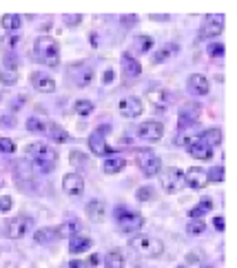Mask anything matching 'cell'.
I'll use <instances>...</instances> for the list:
<instances>
[{"label": "cell", "instance_id": "1", "mask_svg": "<svg viewBox=\"0 0 237 268\" xmlns=\"http://www.w3.org/2000/svg\"><path fill=\"white\" fill-rule=\"evenodd\" d=\"M25 155L33 162V169L40 171V173H51L56 169V162H58V153L56 149L51 146L42 144V142H33L25 149Z\"/></svg>", "mask_w": 237, "mask_h": 268}, {"label": "cell", "instance_id": "2", "mask_svg": "<svg viewBox=\"0 0 237 268\" xmlns=\"http://www.w3.org/2000/svg\"><path fill=\"white\" fill-rule=\"evenodd\" d=\"M33 49H36V58H38L42 64H47V66L60 64V47L51 36H40V38L36 40Z\"/></svg>", "mask_w": 237, "mask_h": 268}, {"label": "cell", "instance_id": "3", "mask_svg": "<svg viewBox=\"0 0 237 268\" xmlns=\"http://www.w3.org/2000/svg\"><path fill=\"white\" fill-rule=\"evenodd\" d=\"M131 248L136 251L138 255H142V257H160V255L164 253V244L157 240V237H151V235H136L131 237Z\"/></svg>", "mask_w": 237, "mask_h": 268}, {"label": "cell", "instance_id": "4", "mask_svg": "<svg viewBox=\"0 0 237 268\" xmlns=\"http://www.w3.org/2000/svg\"><path fill=\"white\" fill-rule=\"evenodd\" d=\"M115 222H118V228L122 230V233H136V230L144 226V217L140 215L138 211L124 209V206L115 209Z\"/></svg>", "mask_w": 237, "mask_h": 268}, {"label": "cell", "instance_id": "5", "mask_svg": "<svg viewBox=\"0 0 237 268\" xmlns=\"http://www.w3.org/2000/svg\"><path fill=\"white\" fill-rule=\"evenodd\" d=\"M136 162H138L140 171H142L147 178H153V175H157V173H160V169H162V160L153 153V151H149V149L138 151V153H136Z\"/></svg>", "mask_w": 237, "mask_h": 268}, {"label": "cell", "instance_id": "6", "mask_svg": "<svg viewBox=\"0 0 237 268\" xmlns=\"http://www.w3.org/2000/svg\"><path fill=\"white\" fill-rule=\"evenodd\" d=\"M33 228V219L29 215H16L11 217L7 222V226H5V235L9 237V240H20V237H25L29 230Z\"/></svg>", "mask_w": 237, "mask_h": 268}, {"label": "cell", "instance_id": "7", "mask_svg": "<svg viewBox=\"0 0 237 268\" xmlns=\"http://www.w3.org/2000/svg\"><path fill=\"white\" fill-rule=\"evenodd\" d=\"M199 115H202V107H199L197 102H184V105L180 107V120H178L180 131L184 133L186 129H191L199 120Z\"/></svg>", "mask_w": 237, "mask_h": 268}, {"label": "cell", "instance_id": "8", "mask_svg": "<svg viewBox=\"0 0 237 268\" xmlns=\"http://www.w3.org/2000/svg\"><path fill=\"white\" fill-rule=\"evenodd\" d=\"M184 171L175 169V166H168L166 171H164V178H162V186L166 193H178L184 188Z\"/></svg>", "mask_w": 237, "mask_h": 268}, {"label": "cell", "instance_id": "9", "mask_svg": "<svg viewBox=\"0 0 237 268\" xmlns=\"http://www.w3.org/2000/svg\"><path fill=\"white\" fill-rule=\"evenodd\" d=\"M224 31V16L222 14H209L199 27V38H215Z\"/></svg>", "mask_w": 237, "mask_h": 268}, {"label": "cell", "instance_id": "10", "mask_svg": "<svg viewBox=\"0 0 237 268\" xmlns=\"http://www.w3.org/2000/svg\"><path fill=\"white\" fill-rule=\"evenodd\" d=\"M138 133L142 140H149V142H157V140H162L164 136V124L157 120H149V122H142V124L138 126Z\"/></svg>", "mask_w": 237, "mask_h": 268}, {"label": "cell", "instance_id": "11", "mask_svg": "<svg viewBox=\"0 0 237 268\" xmlns=\"http://www.w3.org/2000/svg\"><path fill=\"white\" fill-rule=\"evenodd\" d=\"M62 191L71 197H80L84 193V178L80 173H66L62 178Z\"/></svg>", "mask_w": 237, "mask_h": 268}, {"label": "cell", "instance_id": "12", "mask_svg": "<svg viewBox=\"0 0 237 268\" xmlns=\"http://www.w3.org/2000/svg\"><path fill=\"white\" fill-rule=\"evenodd\" d=\"M107 131H109V126H100V129L89 138V146H91V151H93L95 155H111L113 153V149L107 144V140H105Z\"/></svg>", "mask_w": 237, "mask_h": 268}, {"label": "cell", "instance_id": "13", "mask_svg": "<svg viewBox=\"0 0 237 268\" xmlns=\"http://www.w3.org/2000/svg\"><path fill=\"white\" fill-rule=\"evenodd\" d=\"M118 109H120V113H122L124 118H140L142 111H144L142 102H140V97H136V95L122 97V100H120V105H118Z\"/></svg>", "mask_w": 237, "mask_h": 268}, {"label": "cell", "instance_id": "14", "mask_svg": "<svg viewBox=\"0 0 237 268\" xmlns=\"http://www.w3.org/2000/svg\"><path fill=\"white\" fill-rule=\"evenodd\" d=\"M184 182L191 188H195V191H202V188L209 184V180H206V173L199 166H191L184 173Z\"/></svg>", "mask_w": 237, "mask_h": 268}, {"label": "cell", "instance_id": "15", "mask_svg": "<svg viewBox=\"0 0 237 268\" xmlns=\"http://www.w3.org/2000/svg\"><path fill=\"white\" fill-rule=\"evenodd\" d=\"M31 84H33L36 91H40V93H53V91H56V82H53V78L45 76V73H40V71L31 73Z\"/></svg>", "mask_w": 237, "mask_h": 268}, {"label": "cell", "instance_id": "16", "mask_svg": "<svg viewBox=\"0 0 237 268\" xmlns=\"http://www.w3.org/2000/svg\"><path fill=\"white\" fill-rule=\"evenodd\" d=\"M87 217L95 224H102L107 219V204L102 199H91L87 204Z\"/></svg>", "mask_w": 237, "mask_h": 268}, {"label": "cell", "instance_id": "17", "mask_svg": "<svg viewBox=\"0 0 237 268\" xmlns=\"http://www.w3.org/2000/svg\"><path fill=\"white\" fill-rule=\"evenodd\" d=\"M188 89H191L195 95H209L211 84L206 80V76H202V73H193V76H188Z\"/></svg>", "mask_w": 237, "mask_h": 268}, {"label": "cell", "instance_id": "18", "mask_svg": "<svg viewBox=\"0 0 237 268\" xmlns=\"http://www.w3.org/2000/svg\"><path fill=\"white\" fill-rule=\"evenodd\" d=\"M120 62H122L124 78H129V80H133V78H138L140 73H142V66H140V62H138V60L131 56V53H122V58H120Z\"/></svg>", "mask_w": 237, "mask_h": 268}, {"label": "cell", "instance_id": "19", "mask_svg": "<svg viewBox=\"0 0 237 268\" xmlns=\"http://www.w3.org/2000/svg\"><path fill=\"white\" fill-rule=\"evenodd\" d=\"M93 78H95V73L87 64H78V71H74V82L78 84V87H89V84L93 82Z\"/></svg>", "mask_w": 237, "mask_h": 268}, {"label": "cell", "instance_id": "20", "mask_svg": "<svg viewBox=\"0 0 237 268\" xmlns=\"http://www.w3.org/2000/svg\"><path fill=\"white\" fill-rule=\"evenodd\" d=\"M188 153H191L195 160H211L213 157V149L206 142H202V140H195L191 146H188Z\"/></svg>", "mask_w": 237, "mask_h": 268}, {"label": "cell", "instance_id": "21", "mask_svg": "<svg viewBox=\"0 0 237 268\" xmlns=\"http://www.w3.org/2000/svg\"><path fill=\"white\" fill-rule=\"evenodd\" d=\"M91 246H93V242H91L89 237H84V235H74V237H71V242H69V253L80 255V253H87Z\"/></svg>", "mask_w": 237, "mask_h": 268}, {"label": "cell", "instance_id": "22", "mask_svg": "<svg viewBox=\"0 0 237 268\" xmlns=\"http://www.w3.org/2000/svg\"><path fill=\"white\" fill-rule=\"evenodd\" d=\"M149 100L155 105V109L164 111V109L168 107V102H171V93H168L166 89H157V91H151L149 93Z\"/></svg>", "mask_w": 237, "mask_h": 268}, {"label": "cell", "instance_id": "23", "mask_svg": "<svg viewBox=\"0 0 237 268\" xmlns=\"http://www.w3.org/2000/svg\"><path fill=\"white\" fill-rule=\"evenodd\" d=\"M126 166V160L122 155H111L109 157V160H105V173L107 175H115V173H120V171H122Z\"/></svg>", "mask_w": 237, "mask_h": 268}, {"label": "cell", "instance_id": "24", "mask_svg": "<svg viewBox=\"0 0 237 268\" xmlns=\"http://www.w3.org/2000/svg\"><path fill=\"white\" fill-rule=\"evenodd\" d=\"M45 133H49V138L53 140V142H58V144L69 142V133H66L60 124H56V122H49V124H47V131H45Z\"/></svg>", "mask_w": 237, "mask_h": 268}, {"label": "cell", "instance_id": "25", "mask_svg": "<svg viewBox=\"0 0 237 268\" xmlns=\"http://www.w3.org/2000/svg\"><path fill=\"white\" fill-rule=\"evenodd\" d=\"M33 240L38 242V244H51V242L60 240V237H58V230H56V228L47 226V228H40V230H36Z\"/></svg>", "mask_w": 237, "mask_h": 268}, {"label": "cell", "instance_id": "26", "mask_svg": "<svg viewBox=\"0 0 237 268\" xmlns=\"http://www.w3.org/2000/svg\"><path fill=\"white\" fill-rule=\"evenodd\" d=\"M105 266L107 268H124V255H122V251H118V248L109 251L107 257H105Z\"/></svg>", "mask_w": 237, "mask_h": 268}, {"label": "cell", "instance_id": "27", "mask_svg": "<svg viewBox=\"0 0 237 268\" xmlns=\"http://www.w3.org/2000/svg\"><path fill=\"white\" fill-rule=\"evenodd\" d=\"M0 24H3V29H7V31H16V29L22 27V16L7 14V16L0 18Z\"/></svg>", "mask_w": 237, "mask_h": 268}, {"label": "cell", "instance_id": "28", "mask_svg": "<svg viewBox=\"0 0 237 268\" xmlns=\"http://www.w3.org/2000/svg\"><path fill=\"white\" fill-rule=\"evenodd\" d=\"M202 142H206L213 149V146H220L222 144V131L220 129H206L202 136H199Z\"/></svg>", "mask_w": 237, "mask_h": 268}, {"label": "cell", "instance_id": "29", "mask_svg": "<svg viewBox=\"0 0 237 268\" xmlns=\"http://www.w3.org/2000/svg\"><path fill=\"white\" fill-rule=\"evenodd\" d=\"M56 230H58V237H74V235H78V230H80V224L74 222V219H69V222L60 224Z\"/></svg>", "mask_w": 237, "mask_h": 268}, {"label": "cell", "instance_id": "30", "mask_svg": "<svg viewBox=\"0 0 237 268\" xmlns=\"http://www.w3.org/2000/svg\"><path fill=\"white\" fill-rule=\"evenodd\" d=\"M133 47H136L138 53H149L151 49H153V38H151V36H136Z\"/></svg>", "mask_w": 237, "mask_h": 268}, {"label": "cell", "instance_id": "31", "mask_svg": "<svg viewBox=\"0 0 237 268\" xmlns=\"http://www.w3.org/2000/svg\"><path fill=\"white\" fill-rule=\"evenodd\" d=\"M178 51H180V47H178V45H166V47H162L160 51H157L155 56H153V62H157V64H160V62H164V60L173 58Z\"/></svg>", "mask_w": 237, "mask_h": 268}, {"label": "cell", "instance_id": "32", "mask_svg": "<svg viewBox=\"0 0 237 268\" xmlns=\"http://www.w3.org/2000/svg\"><path fill=\"white\" fill-rule=\"evenodd\" d=\"M211 209H213V202H211V199H204V202H199L195 209L188 211V217H191V219H202Z\"/></svg>", "mask_w": 237, "mask_h": 268}, {"label": "cell", "instance_id": "33", "mask_svg": "<svg viewBox=\"0 0 237 268\" xmlns=\"http://www.w3.org/2000/svg\"><path fill=\"white\" fill-rule=\"evenodd\" d=\"M0 82L11 87L18 82V71L16 69H7V66H0Z\"/></svg>", "mask_w": 237, "mask_h": 268}, {"label": "cell", "instance_id": "34", "mask_svg": "<svg viewBox=\"0 0 237 268\" xmlns=\"http://www.w3.org/2000/svg\"><path fill=\"white\" fill-rule=\"evenodd\" d=\"M69 162L74 164L76 169H87L89 166V157L82 153V151H71V155H69Z\"/></svg>", "mask_w": 237, "mask_h": 268}, {"label": "cell", "instance_id": "35", "mask_svg": "<svg viewBox=\"0 0 237 268\" xmlns=\"http://www.w3.org/2000/svg\"><path fill=\"white\" fill-rule=\"evenodd\" d=\"M74 109H76V111L80 113V115H89V113L95 111V105H93L91 100H78L76 105H74Z\"/></svg>", "mask_w": 237, "mask_h": 268}, {"label": "cell", "instance_id": "36", "mask_svg": "<svg viewBox=\"0 0 237 268\" xmlns=\"http://www.w3.org/2000/svg\"><path fill=\"white\" fill-rule=\"evenodd\" d=\"M186 230H188V235H202L204 230H206L204 219H191V222H188V226H186Z\"/></svg>", "mask_w": 237, "mask_h": 268}, {"label": "cell", "instance_id": "37", "mask_svg": "<svg viewBox=\"0 0 237 268\" xmlns=\"http://www.w3.org/2000/svg\"><path fill=\"white\" fill-rule=\"evenodd\" d=\"M206 180L213 182V184H220V182H224V166H213L209 173H206Z\"/></svg>", "mask_w": 237, "mask_h": 268}, {"label": "cell", "instance_id": "38", "mask_svg": "<svg viewBox=\"0 0 237 268\" xmlns=\"http://www.w3.org/2000/svg\"><path fill=\"white\" fill-rule=\"evenodd\" d=\"M136 197L140 199V202H151V199H155V191L151 186H140Z\"/></svg>", "mask_w": 237, "mask_h": 268}, {"label": "cell", "instance_id": "39", "mask_svg": "<svg viewBox=\"0 0 237 268\" xmlns=\"http://www.w3.org/2000/svg\"><path fill=\"white\" fill-rule=\"evenodd\" d=\"M27 129L31 131V133H45L47 131V124L42 120H38V118H29L27 120Z\"/></svg>", "mask_w": 237, "mask_h": 268}, {"label": "cell", "instance_id": "40", "mask_svg": "<svg viewBox=\"0 0 237 268\" xmlns=\"http://www.w3.org/2000/svg\"><path fill=\"white\" fill-rule=\"evenodd\" d=\"M16 151V142L9 138H0V153H14Z\"/></svg>", "mask_w": 237, "mask_h": 268}, {"label": "cell", "instance_id": "41", "mask_svg": "<svg viewBox=\"0 0 237 268\" xmlns=\"http://www.w3.org/2000/svg\"><path fill=\"white\" fill-rule=\"evenodd\" d=\"M206 51H209L211 58H222L224 56V45H222V42H213V45H209Z\"/></svg>", "mask_w": 237, "mask_h": 268}, {"label": "cell", "instance_id": "42", "mask_svg": "<svg viewBox=\"0 0 237 268\" xmlns=\"http://www.w3.org/2000/svg\"><path fill=\"white\" fill-rule=\"evenodd\" d=\"M18 40H20L18 36H7V38H5L3 42H0V49H5V47H7V53H11V49H14V47L18 45Z\"/></svg>", "mask_w": 237, "mask_h": 268}, {"label": "cell", "instance_id": "43", "mask_svg": "<svg viewBox=\"0 0 237 268\" xmlns=\"http://www.w3.org/2000/svg\"><path fill=\"white\" fill-rule=\"evenodd\" d=\"M11 206H14V199H11L9 195H3V197H0V213H9Z\"/></svg>", "mask_w": 237, "mask_h": 268}, {"label": "cell", "instance_id": "44", "mask_svg": "<svg viewBox=\"0 0 237 268\" xmlns=\"http://www.w3.org/2000/svg\"><path fill=\"white\" fill-rule=\"evenodd\" d=\"M62 20L66 22V24H69V27H76V24H80L82 22V16L80 14H66V16H62Z\"/></svg>", "mask_w": 237, "mask_h": 268}, {"label": "cell", "instance_id": "45", "mask_svg": "<svg viewBox=\"0 0 237 268\" xmlns=\"http://www.w3.org/2000/svg\"><path fill=\"white\" fill-rule=\"evenodd\" d=\"M213 224H215V228L220 230V233H222L224 228H226V222H224V217H222V215H217L215 219H213Z\"/></svg>", "mask_w": 237, "mask_h": 268}, {"label": "cell", "instance_id": "46", "mask_svg": "<svg viewBox=\"0 0 237 268\" xmlns=\"http://www.w3.org/2000/svg\"><path fill=\"white\" fill-rule=\"evenodd\" d=\"M122 22H124V27H133L138 22V16H122Z\"/></svg>", "mask_w": 237, "mask_h": 268}, {"label": "cell", "instance_id": "47", "mask_svg": "<svg viewBox=\"0 0 237 268\" xmlns=\"http://www.w3.org/2000/svg\"><path fill=\"white\" fill-rule=\"evenodd\" d=\"M69 268H87V264H84V261H80V259H71L69 261Z\"/></svg>", "mask_w": 237, "mask_h": 268}, {"label": "cell", "instance_id": "48", "mask_svg": "<svg viewBox=\"0 0 237 268\" xmlns=\"http://www.w3.org/2000/svg\"><path fill=\"white\" fill-rule=\"evenodd\" d=\"M113 78H115V73H113L111 69H109V71L105 73V78H102V82H105V84H109V82H111V80H113Z\"/></svg>", "mask_w": 237, "mask_h": 268}, {"label": "cell", "instance_id": "49", "mask_svg": "<svg viewBox=\"0 0 237 268\" xmlns=\"http://www.w3.org/2000/svg\"><path fill=\"white\" fill-rule=\"evenodd\" d=\"M149 18H151V20H162V22L168 20V16H164V14H151Z\"/></svg>", "mask_w": 237, "mask_h": 268}, {"label": "cell", "instance_id": "50", "mask_svg": "<svg viewBox=\"0 0 237 268\" xmlns=\"http://www.w3.org/2000/svg\"><path fill=\"white\" fill-rule=\"evenodd\" d=\"M100 264V257H98V255H91V257H89V266H98Z\"/></svg>", "mask_w": 237, "mask_h": 268}, {"label": "cell", "instance_id": "51", "mask_svg": "<svg viewBox=\"0 0 237 268\" xmlns=\"http://www.w3.org/2000/svg\"><path fill=\"white\" fill-rule=\"evenodd\" d=\"M0 122H3L5 126H14V118H7V115H5V118H0Z\"/></svg>", "mask_w": 237, "mask_h": 268}, {"label": "cell", "instance_id": "52", "mask_svg": "<svg viewBox=\"0 0 237 268\" xmlns=\"http://www.w3.org/2000/svg\"><path fill=\"white\" fill-rule=\"evenodd\" d=\"M178 268H186V266H178Z\"/></svg>", "mask_w": 237, "mask_h": 268}, {"label": "cell", "instance_id": "53", "mask_svg": "<svg viewBox=\"0 0 237 268\" xmlns=\"http://www.w3.org/2000/svg\"><path fill=\"white\" fill-rule=\"evenodd\" d=\"M204 268H213V266H204Z\"/></svg>", "mask_w": 237, "mask_h": 268}, {"label": "cell", "instance_id": "54", "mask_svg": "<svg viewBox=\"0 0 237 268\" xmlns=\"http://www.w3.org/2000/svg\"><path fill=\"white\" fill-rule=\"evenodd\" d=\"M0 100H3V95H0Z\"/></svg>", "mask_w": 237, "mask_h": 268}]
</instances>
